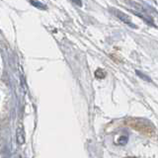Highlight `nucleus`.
Instances as JSON below:
<instances>
[{"label": "nucleus", "mask_w": 158, "mask_h": 158, "mask_svg": "<svg viewBox=\"0 0 158 158\" xmlns=\"http://www.w3.org/2000/svg\"><path fill=\"white\" fill-rule=\"evenodd\" d=\"M17 141L19 144H23L25 142V136H24V130L23 127L20 126L17 130Z\"/></svg>", "instance_id": "obj_1"}, {"label": "nucleus", "mask_w": 158, "mask_h": 158, "mask_svg": "<svg viewBox=\"0 0 158 158\" xmlns=\"http://www.w3.org/2000/svg\"><path fill=\"white\" fill-rule=\"evenodd\" d=\"M116 14H117V16H118V18H120V19H122L123 22L125 23H127V24H130L131 26H132V24H131V19H130V17L127 16V15H126V14H123V13H122L121 11H114Z\"/></svg>", "instance_id": "obj_2"}, {"label": "nucleus", "mask_w": 158, "mask_h": 158, "mask_svg": "<svg viewBox=\"0 0 158 158\" xmlns=\"http://www.w3.org/2000/svg\"><path fill=\"white\" fill-rule=\"evenodd\" d=\"M30 3L33 4L34 6H36V7H39V8H43V9H46V6H44V4H42L41 2H38L37 0H29Z\"/></svg>", "instance_id": "obj_3"}, {"label": "nucleus", "mask_w": 158, "mask_h": 158, "mask_svg": "<svg viewBox=\"0 0 158 158\" xmlns=\"http://www.w3.org/2000/svg\"><path fill=\"white\" fill-rule=\"evenodd\" d=\"M74 2H75L77 5H79V6H81V5H82V3H81L80 0H74Z\"/></svg>", "instance_id": "obj_4"}]
</instances>
